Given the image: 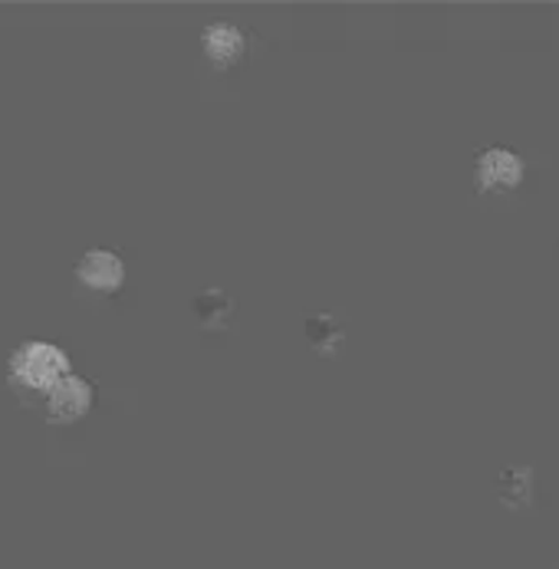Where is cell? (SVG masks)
<instances>
[{"label": "cell", "mask_w": 559, "mask_h": 569, "mask_svg": "<svg viewBox=\"0 0 559 569\" xmlns=\"http://www.w3.org/2000/svg\"><path fill=\"white\" fill-rule=\"evenodd\" d=\"M201 53L208 63H214L218 70H231L238 67L247 53V33L231 20H214L201 30Z\"/></svg>", "instance_id": "cell-4"}, {"label": "cell", "mask_w": 559, "mask_h": 569, "mask_svg": "<svg viewBox=\"0 0 559 569\" xmlns=\"http://www.w3.org/2000/svg\"><path fill=\"white\" fill-rule=\"evenodd\" d=\"M342 332H346V326L332 313H317L307 320V336H310L317 352H332L342 342Z\"/></svg>", "instance_id": "cell-8"}, {"label": "cell", "mask_w": 559, "mask_h": 569, "mask_svg": "<svg viewBox=\"0 0 559 569\" xmlns=\"http://www.w3.org/2000/svg\"><path fill=\"white\" fill-rule=\"evenodd\" d=\"M92 399H96V392H92V386L82 379V376H67L47 399H43V411H47V418L53 421V425H73V421H80L89 415V408H92Z\"/></svg>", "instance_id": "cell-5"}, {"label": "cell", "mask_w": 559, "mask_h": 569, "mask_svg": "<svg viewBox=\"0 0 559 569\" xmlns=\"http://www.w3.org/2000/svg\"><path fill=\"white\" fill-rule=\"evenodd\" d=\"M510 488H513V493H507L503 503L507 507H527L533 500V468H507L497 481V493Z\"/></svg>", "instance_id": "cell-7"}, {"label": "cell", "mask_w": 559, "mask_h": 569, "mask_svg": "<svg viewBox=\"0 0 559 569\" xmlns=\"http://www.w3.org/2000/svg\"><path fill=\"white\" fill-rule=\"evenodd\" d=\"M191 307H194V317L201 320L204 329H224L234 317V300L224 290H204L194 297Z\"/></svg>", "instance_id": "cell-6"}, {"label": "cell", "mask_w": 559, "mask_h": 569, "mask_svg": "<svg viewBox=\"0 0 559 569\" xmlns=\"http://www.w3.org/2000/svg\"><path fill=\"white\" fill-rule=\"evenodd\" d=\"M67 376H73L67 349L47 339H27L7 359V382L23 396L47 399Z\"/></svg>", "instance_id": "cell-1"}, {"label": "cell", "mask_w": 559, "mask_h": 569, "mask_svg": "<svg viewBox=\"0 0 559 569\" xmlns=\"http://www.w3.org/2000/svg\"><path fill=\"white\" fill-rule=\"evenodd\" d=\"M77 287L89 297H112L126 287V260L116 250L92 247L86 250L73 267Z\"/></svg>", "instance_id": "cell-2"}, {"label": "cell", "mask_w": 559, "mask_h": 569, "mask_svg": "<svg viewBox=\"0 0 559 569\" xmlns=\"http://www.w3.org/2000/svg\"><path fill=\"white\" fill-rule=\"evenodd\" d=\"M523 159L503 146H493V149H483L478 152V162H475V181H478V191L483 194H507L513 188H520L523 181Z\"/></svg>", "instance_id": "cell-3"}]
</instances>
